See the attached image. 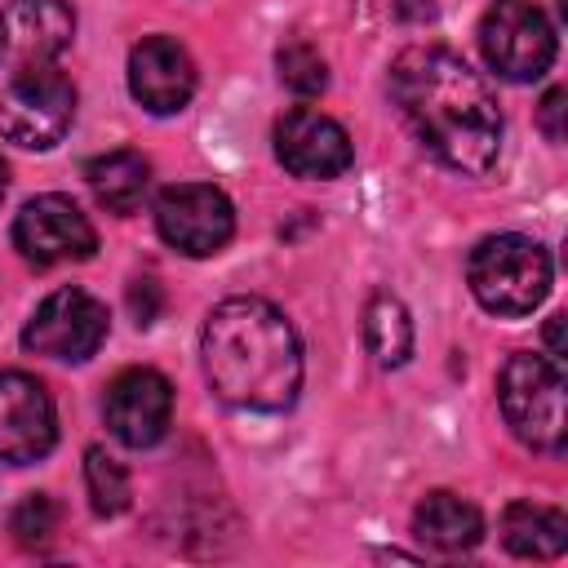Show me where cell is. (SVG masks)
<instances>
[{"mask_svg":"<svg viewBox=\"0 0 568 568\" xmlns=\"http://www.w3.org/2000/svg\"><path fill=\"white\" fill-rule=\"evenodd\" d=\"M390 98L417 142L453 173L479 178L501 151V111L488 80L453 49L413 44L390 62Z\"/></svg>","mask_w":568,"mask_h":568,"instance_id":"6da1fadb","label":"cell"},{"mask_svg":"<svg viewBox=\"0 0 568 568\" xmlns=\"http://www.w3.org/2000/svg\"><path fill=\"white\" fill-rule=\"evenodd\" d=\"M75 13L67 0H9L0 9V138L27 151L62 142L75 84L62 71Z\"/></svg>","mask_w":568,"mask_h":568,"instance_id":"7a4b0ae2","label":"cell"},{"mask_svg":"<svg viewBox=\"0 0 568 568\" xmlns=\"http://www.w3.org/2000/svg\"><path fill=\"white\" fill-rule=\"evenodd\" d=\"M200 359L213 395L244 413H284L302 390V346L266 297H226L209 311Z\"/></svg>","mask_w":568,"mask_h":568,"instance_id":"3957f363","label":"cell"},{"mask_svg":"<svg viewBox=\"0 0 568 568\" xmlns=\"http://www.w3.org/2000/svg\"><path fill=\"white\" fill-rule=\"evenodd\" d=\"M470 293L493 315H528L550 293V257L528 235H488L470 248L466 262Z\"/></svg>","mask_w":568,"mask_h":568,"instance_id":"277c9868","label":"cell"},{"mask_svg":"<svg viewBox=\"0 0 568 568\" xmlns=\"http://www.w3.org/2000/svg\"><path fill=\"white\" fill-rule=\"evenodd\" d=\"M497 399L510 430L541 453H564V368L550 355H510L497 377Z\"/></svg>","mask_w":568,"mask_h":568,"instance_id":"5b68a950","label":"cell"},{"mask_svg":"<svg viewBox=\"0 0 568 568\" xmlns=\"http://www.w3.org/2000/svg\"><path fill=\"white\" fill-rule=\"evenodd\" d=\"M479 49L501 80L528 84L555 62V27L532 0H497L479 18Z\"/></svg>","mask_w":568,"mask_h":568,"instance_id":"8992f818","label":"cell"},{"mask_svg":"<svg viewBox=\"0 0 568 568\" xmlns=\"http://www.w3.org/2000/svg\"><path fill=\"white\" fill-rule=\"evenodd\" d=\"M155 231L169 248L186 257H213L235 235V209L209 182H178L164 186L155 200Z\"/></svg>","mask_w":568,"mask_h":568,"instance_id":"52a82bcc","label":"cell"},{"mask_svg":"<svg viewBox=\"0 0 568 568\" xmlns=\"http://www.w3.org/2000/svg\"><path fill=\"white\" fill-rule=\"evenodd\" d=\"M106 337V306L84 288L49 293L22 328V346L53 359H89Z\"/></svg>","mask_w":568,"mask_h":568,"instance_id":"ba28073f","label":"cell"},{"mask_svg":"<svg viewBox=\"0 0 568 568\" xmlns=\"http://www.w3.org/2000/svg\"><path fill=\"white\" fill-rule=\"evenodd\" d=\"M13 244L27 262L36 266H58V262H84L98 248L93 222L80 213L75 200L67 195H36L22 204L13 222Z\"/></svg>","mask_w":568,"mask_h":568,"instance_id":"9c48e42d","label":"cell"},{"mask_svg":"<svg viewBox=\"0 0 568 568\" xmlns=\"http://www.w3.org/2000/svg\"><path fill=\"white\" fill-rule=\"evenodd\" d=\"M102 417L111 426V435L129 448H151L164 439L169 422H173V386L164 373L155 368H124L111 377L106 399H102Z\"/></svg>","mask_w":568,"mask_h":568,"instance_id":"30bf717a","label":"cell"},{"mask_svg":"<svg viewBox=\"0 0 568 568\" xmlns=\"http://www.w3.org/2000/svg\"><path fill=\"white\" fill-rule=\"evenodd\" d=\"M58 439V413L40 377L4 368L0 373V462H40Z\"/></svg>","mask_w":568,"mask_h":568,"instance_id":"8fae6325","label":"cell"},{"mask_svg":"<svg viewBox=\"0 0 568 568\" xmlns=\"http://www.w3.org/2000/svg\"><path fill=\"white\" fill-rule=\"evenodd\" d=\"M275 160L293 178L328 182V178H342L351 169L355 151H351L346 129L333 115H324L315 106H293L275 124Z\"/></svg>","mask_w":568,"mask_h":568,"instance_id":"7c38bea8","label":"cell"},{"mask_svg":"<svg viewBox=\"0 0 568 568\" xmlns=\"http://www.w3.org/2000/svg\"><path fill=\"white\" fill-rule=\"evenodd\" d=\"M129 93L155 115L182 111L195 93V62L186 44H178L173 36L138 40L129 53Z\"/></svg>","mask_w":568,"mask_h":568,"instance_id":"4fadbf2b","label":"cell"},{"mask_svg":"<svg viewBox=\"0 0 568 568\" xmlns=\"http://www.w3.org/2000/svg\"><path fill=\"white\" fill-rule=\"evenodd\" d=\"M84 182H89L93 200H98L106 213H120V217H124V213H133V209L142 204V195H146V186H151V164H146L142 151L120 146V151L93 155V160L84 164Z\"/></svg>","mask_w":568,"mask_h":568,"instance_id":"5bb4252c","label":"cell"},{"mask_svg":"<svg viewBox=\"0 0 568 568\" xmlns=\"http://www.w3.org/2000/svg\"><path fill=\"white\" fill-rule=\"evenodd\" d=\"M413 532L430 546V550H444V555H457V550H470L479 537H484V515L457 497V493H430L417 510H413Z\"/></svg>","mask_w":568,"mask_h":568,"instance_id":"9a60e30c","label":"cell"},{"mask_svg":"<svg viewBox=\"0 0 568 568\" xmlns=\"http://www.w3.org/2000/svg\"><path fill=\"white\" fill-rule=\"evenodd\" d=\"M501 541L519 559H555L568 546V515L541 501H510L501 510Z\"/></svg>","mask_w":568,"mask_h":568,"instance_id":"2e32d148","label":"cell"},{"mask_svg":"<svg viewBox=\"0 0 568 568\" xmlns=\"http://www.w3.org/2000/svg\"><path fill=\"white\" fill-rule=\"evenodd\" d=\"M364 342H368V355L382 368H399L413 355V320H408L399 297L377 293L364 306Z\"/></svg>","mask_w":568,"mask_h":568,"instance_id":"e0dca14e","label":"cell"},{"mask_svg":"<svg viewBox=\"0 0 568 568\" xmlns=\"http://www.w3.org/2000/svg\"><path fill=\"white\" fill-rule=\"evenodd\" d=\"M84 484H89V501L98 515H120L129 506V475L115 457H106V448L84 453Z\"/></svg>","mask_w":568,"mask_h":568,"instance_id":"ac0fdd59","label":"cell"},{"mask_svg":"<svg viewBox=\"0 0 568 568\" xmlns=\"http://www.w3.org/2000/svg\"><path fill=\"white\" fill-rule=\"evenodd\" d=\"M275 67H280V80L293 89V93H324V84H328V67H324V58L306 44V40H288V44H280V53H275Z\"/></svg>","mask_w":568,"mask_h":568,"instance_id":"d6986e66","label":"cell"},{"mask_svg":"<svg viewBox=\"0 0 568 568\" xmlns=\"http://www.w3.org/2000/svg\"><path fill=\"white\" fill-rule=\"evenodd\" d=\"M9 532H13V541L18 546H49V537L58 532V506H53V497L49 493H27L18 506H13V515H9Z\"/></svg>","mask_w":568,"mask_h":568,"instance_id":"ffe728a7","label":"cell"},{"mask_svg":"<svg viewBox=\"0 0 568 568\" xmlns=\"http://www.w3.org/2000/svg\"><path fill=\"white\" fill-rule=\"evenodd\" d=\"M564 115H568V93H564V89H550V93L541 98V129H546L550 142H564V138H568Z\"/></svg>","mask_w":568,"mask_h":568,"instance_id":"44dd1931","label":"cell"},{"mask_svg":"<svg viewBox=\"0 0 568 568\" xmlns=\"http://www.w3.org/2000/svg\"><path fill=\"white\" fill-rule=\"evenodd\" d=\"M129 311L138 324H151L160 315V284L155 280H133L129 284Z\"/></svg>","mask_w":568,"mask_h":568,"instance_id":"7402d4cb","label":"cell"},{"mask_svg":"<svg viewBox=\"0 0 568 568\" xmlns=\"http://www.w3.org/2000/svg\"><path fill=\"white\" fill-rule=\"evenodd\" d=\"M395 9H399V18H413V22L435 18V4L430 0H395Z\"/></svg>","mask_w":568,"mask_h":568,"instance_id":"603a6c76","label":"cell"},{"mask_svg":"<svg viewBox=\"0 0 568 568\" xmlns=\"http://www.w3.org/2000/svg\"><path fill=\"white\" fill-rule=\"evenodd\" d=\"M559 324H564V315H550V324H546V346H550V359L559 364V355H564V346H559Z\"/></svg>","mask_w":568,"mask_h":568,"instance_id":"cb8c5ba5","label":"cell"},{"mask_svg":"<svg viewBox=\"0 0 568 568\" xmlns=\"http://www.w3.org/2000/svg\"><path fill=\"white\" fill-rule=\"evenodd\" d=\"M4 191H9V164L0 160V200H4Z\"/></svg>","mask_w":568,"mask_h":568,"instance_id":"d4e9b609","label":"cell"}]
</instances>
